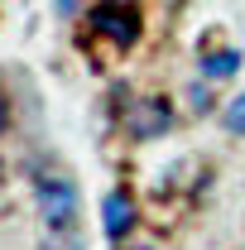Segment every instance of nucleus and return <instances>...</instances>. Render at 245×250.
<instances>
[{
    "label": "nucleus",
    "instance_id": "obj_6",
    "mask_svg": "<svg viewBox=\"0 0 245 250\" xmlns=\"http://www.w3.org/2000/svg\"><path fill=\"white\" fill-rule=\"evenodd\" d=\"M221 121H226V130H231V135H245V96H236V101L221 111Z\"/></svg>",
    "mask_w": 245,
    "mask_h": 250
},
{
    "label": "nucleus",
    "instance_id": "obj_8",
    "mask_svg": "<svg viewBox=\"0 0 245 250\" xmlns=\"http://www.w3.org/2000/svg\"><path fill=\"white\" fill-rule=\"evenodd\" d=\"M5 130H10V96L0 92V135H5Z\"/></svg>",
    "mask_w": 245,
    "mask_h": 250
},
{
    "label": "nucleus",
    "instance_id": "obj_7",
    "mask_svg": "<svg viewBox=\"0 0 245 250\" xmlns=\"http://www.w3.org/2000/svg\"><path fill=\"white\" fill-rule=\"evenodd\" d=\"M53 15H58V20H72V15H77V0H53Z\"/></svg>",
    "mask_w": 245,
    "mask_h": 250
},
{
    "label": "nucleus",
    "instance_id": "obj_3",
    "mask_svg": "<svg viewBox=\"0 0 245 250\" xmlns=\"http://www.w3.org/2000/svg\"><path fill=\"white\" fill-rule=\"evenodd\" d=\"M168 125H173V106L163 96H144L125 111V135L130 140H159V135H168Z\"/></svg>",
    "mask_w": 245,
    "mask_h": 250
},
{
    "label": "nucleus",
    "instance_id": "obj_2",
    "mask_svg": "<svg viewBox=\"0 0 245 250\" xmlns=\"http://www.w3.org/2000/svg\"><path fill=\"white\" fill-rule=\"evenodd\" d=\"M87 29H92V39H106L116 48H130L140 39V10H130L125 0H101V5H92V15H87Z\"/></svg>",
    "mask_w": 245,
    "mask_h": 250
},
{
    "label": "nucleus",
    "instance_id": "obj_4",
    "mask_svg": "<svg viewBox=\"0 0 245 250\" xmlns=\"http://www.w3.org/2000/svg\"><path fill=\"white\" fill-rule=\"evenodd\" d=\"M101 226H106L111 241L130 236V226H135V202H130V192H106V202H101Z\"/></svg>",
    "mask_w": 245,
    "mask_h": 250
},
{
    "label": "nucleus",
    "instance_id": "obj_1",
    "mask_svg": "<svg viewBox=\"0 0 245 250\" xmlns=\"http://www.w3.org/2000/svg\"><path fill=\"white\" fill-rule=\"evenodd\" d=\"M34 202H39V217L53 236H72L77 231V217H82V197H77V183L67 173H39L34 183Z\"/></svg>",
    "mask_w": 245,
    "mask_h": 250
},
{
    "label": "nucleus",
    "instance_id": "obj_9",
    "mask_svg": "<svg viewBox=\"0 0 245 250\" xmlns=\"http://www.w3.org/2000/svg\"><path fill=\"white\" fill-rule=\"evenodd\" d=\"M144 250H149V246H144Z\"/></svg>",
    "mask_w": 245,
    "mask_h": 250
},
{
    "label": "nucleus",
    "instance_id": "obj_5",
    "mask_svg": "<svg viewBox=\"0 0 245 250\" xmlns=\"http://www.w3.org/2000/svg\"><path fill=\"white\" fill-rule=\"evenodd\" d=\"M241 72V53L236 48H216V53H202V77L207 82H226Z\"/></svg>",
    "mask_w": 245,
    "mask_h": 250
}]
</instances>
